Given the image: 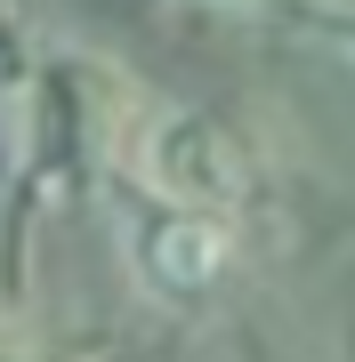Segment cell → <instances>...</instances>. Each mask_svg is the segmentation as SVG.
<instances>
[{
    "instance_id": "cell-4",
    "label": "cell",
    "mask_w": 355,
    "mask_h": 362,
    "mask_svg": "<svg viewBox=\"0 0 355 362\" xmlns=\"http://www.w3.org/2000/svg\"><path fill=\"white\" fill-rule=\"evenodd\" d=\"M0 362H40V354H33V346H25V338H16L9 322H0Z\"/></svg>"
},
{
    "instance_id": "cell-1",
    "label": "cell",
    "mask_w": 355,
    "mask_h": 362,
    "mask_svg": "<svg viewBox=\"0 0 355 362\" xmlns=\"http://www.w3.org/2000/svg\"><path fill=\"white\" fill-rule=\"evenodd\" d=\"M121 258H130V282L145 298L194 306V298H210L235 274V218L226 209H194V202H162L137 185L121 202Z\"/></svg>"
},
{
    "instance_id": "cell-2",
    "label": "cell",
    "mask_w": 355,
    "mask_h": 362,
    "mask_svg": "<svg viewBox=\"0 0 355 362\" xmlns=\"http://www.w3.org/2000/svg\"><path fill=\"white\" fill-rule=\"evenodd\" d=\"M130 177L162 202H194V209H226L250 194V153L235 145V129L194 105H170V113H145V129L130 145Z\"/></svg>"
},
{
    "instance_id": "cell-3",
    "label": "cell",
    "mask_w": 355,
    "mask_h": 362,
    "mask_svg": "<svg viewBox=\"0 0 355 362\" xmlns=\"http://www.w3.org/2000/svg\"><path fill=\"white\" fill-rule=\"evenodd\" d=\"M291 16H307L323 40H339V49H347V65H355V8H307V0H299Z\"/></svg>"
},
{
    "instance_id": "cell-5",
    "label": "cell",
    "mask_w": 355,
    "mask_h": 362,
    "mask_svg": "<svg viewBox=\"0 0 355 362\" xmlns=\"http://www.w3.org/2000/svg\"><path fill=\"white\" fill-rule=\"evenodd\" d=\"M202 8H250V16H266V8H299V0H202Z\"/></svg>"
}]
</instances>
